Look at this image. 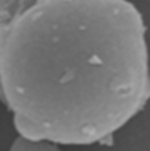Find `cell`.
I'll list each match as a JSON object with an SVG mask.
<instances>
[{"instance_id": "cell-1", "label": "cell", "mask_w": 150, "mask_h": 151, "mask_svg": "<svg viewBox=\"0 0 150 151\" xmlns=\"http://www.w3.org/2000/svg\"><path fill=\"white\" fill-rule=\"evenodd\" d=\"M146 32L128 0H0V101L18 135L112 141L150 101Z\"/></svg>"}, {"instance_id": "cell-2", "label": "cell", "mask_w": 150, "mask_h": 151, "mask_svg": "<svg viewBox=\"0 0 150 151\" xmlns=\"http://www.w3.org/2000/svg\"><path fill=\"white\" fill-rule=\"evenodd\" d=\"M9 151H62L59 148L57 144H51L47 141H31V139H25L22 137H18Z\"/></svg>"}]
</instances>
